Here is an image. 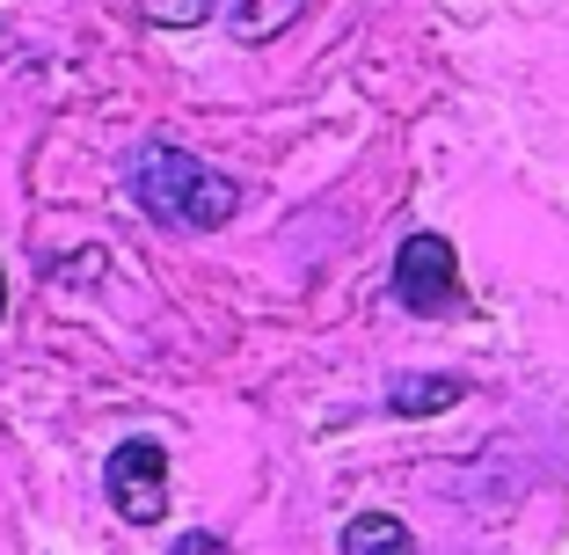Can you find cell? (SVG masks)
<instances>
[{
  "mask_svg": "<svg viewBox=\"0 0 569 555\" xmlns=\"http://www.w3.org/2000/svg\"><path fill=\"white\" fill-rule=\"evenodd\" d=\"M176 555H234V548H227L219 534H204V526H198V534H183V541H176Z\"/></svg>",
  "mask_w": 569,
  "mask_h": 555,
  "instance_id": "ba28073f",
  "label": "cell"
},
{
  "mask_svg": "<svg viewBox=\"0 0 569 555\" xmlns=\"http://www.w3.org/2000/svg\"><path fill=\"white\" fill-rule=\"evenodd\" d=\"M468 395V387L452 380V373H402V380L387 387V409L395 417H438V409H452Z\"/></svg>",
  "mask_w": 569,
  "mask_h": 555,
  "instance_id": "277c9868",
  "label": "cell"
},
{
  "mask_svg": "<svg viewBox=\"0 0 569 555\" xmlns=\"http://www.w3.org/2000/svg\"><path fill=\"white\" fill-rule=\"evenodd\" d=\"M102 489H110V512L132 526H161L168 519V446L161 438H124L110 468H102Z\"/></svg>",
  "mask_w": 569,
  "mask_h": 555,
  "instance_id": "7a4b0ae2",
  "label": "cell"
},
{
  "mask_svg": "<svg viewBox=\"0 0 569 555\" xmlns=\"http://www.w3.org/2000/svg\"><path fill=\"white\" fill-rule=\"evenodd\" d=\"M395 300L409 315H446L460 300V256H452L446 235H409L402 256H395Z\"/></svg>",
  "mask_w": 569,
  "mask_h": 555,
  "instance_id": "3957f363",
  "label": "cell"
},
{
  "mask_svg": "<svg viewBox=\"0 0 569 555\" xmlns=\"http://www.w3.org/2000/svg\"><path fill=\"white\" fill-rule=\"evenodd\" d=\"M132 198L147 205L161 227H183V235H212V227H227V219L241 212L234 176H219L212 161L168 147V139H147V147L132 153Z\"/></svg>",
  "mask_w": 569,
  "mask_h": 555,
  "instance_id": "6da1fadb",
  "label": "cell"
},
{
  "mask_svg": "<svg viewBox=\"0 0 569 555\" xmlns=\"http://www.w3.org/2000/svg\"><path fill=\"white\" fill-rule=\"evenodd\" d=\"M300 8L307 0H234V8H227V30H234L241 44H263V37H278Z\"/></svg>",
  "mask_w": 569,
  "mask_h": 555,
  "instance_id": "8992f818",
  "label": "cell"
},
{
  "mask_svg": "<svg viewBox=\"0 0 569 555\" xmlns=\"http://www.w3.org/2000/svg\"><path fill=\"white\" fill-rule=\"evenodd\" d=\"M139 16L161 30H198L204 16H219V0H139Z\"/></svg>",
  "mask_w": 569,
  "mask_h": 555,
  "instance_id": "52a82bcc",
  "label": "cell"
},
{
  "mask_svg": "<svg viewBox=\"0 0 569 555\" xmlns=\"http://www.w3.org/2000/svg\"><path fill=\"white\" fill-rule=\"evenodd\" d=\"M343 555H417V541H409V526L395 512H358L343 526Z\"/></svg>",
  "mask_w": 569,
  "mask_h": 555,
  "instance_id": "5b68a950",
  "label": "cell"
},
{
  "mask_svg": "<svg viewBox=\"0 0 569 555\" xmlns=\"http://www.w3.org/2000/svg\"><path fill=\"white\" fill-rule=\"evenodd\" d=\"M0 321H8V270H0Z\"/></svg>",
  "mask_w": 569,
  "mask_h": 555,
  "instance_id": "9c48e42d",
  "label": "cell"
}]
</instances>
